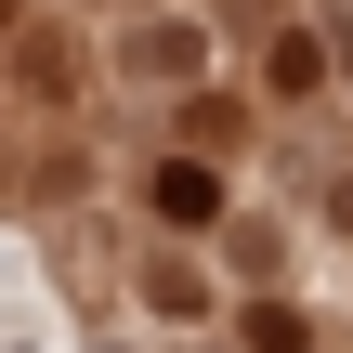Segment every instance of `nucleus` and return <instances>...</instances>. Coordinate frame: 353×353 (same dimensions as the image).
<instances>
[{
  "mask_svg": "<svg viewBox=\"0 0 353 353\" xmlns=\"http://www.w3.org/2000/svg\"><path fill=\"white\" fill-rule=\"evenodd\" d=\"M210 210H223V170L210 157H170L157 170V223H210Z\"/></svg>",
  "mask_w": 353,
  "mask_h": 353,
  "instance_id": "f257e3e1",
  "label": "nucleus"
},
{
  "mask_svg": "<svg viewBox=\"0 0 353 353\" xmlns=\"http://www.w3.org/2000/svg\"><path fill=\"white\" fill-rule=\"evenodd\" d=\"M301 341H314V327H301L288 301H262V314H249V353H301Z\"/></svg>",
  "mask_w": 353,
  "mask_h": 353,
  "instance_id": "f03ea898",
  "label": "nucleus"
}]
</instances>
